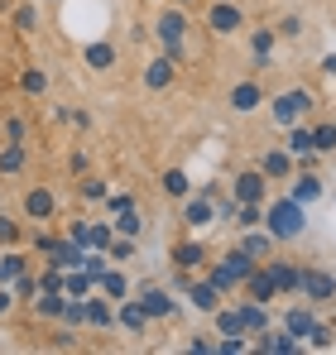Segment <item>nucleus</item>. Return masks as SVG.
Instances as JSON below:
<instances>
[{
  "mask_svg": "<svg viewBox=\"0 0 336 355\" xmlns=\"http://www.w3.org/2000/svg\"><path fill=\"white\" fill-rule=\"evenodd\" d=\"M192 34H197V19H192V10H178V5H159L154 10V19H149V39H154V49H164L168 58H178L187 67L192 58Z\"/></svg>",
  "mask_w": 336,
  "mask_h": 355,
  "instance_id": "f257e3e1",
  "label": "nucleus"
},
{
  "mask_svg": "<svg viewBox=\"0 0 336 355\" xmlns=\"http://www.w3.org/2000/svg\"><path fill=\"white\" fill-rule=\"evenodd\" d=\"M192 19H197V34H207L212 44H230L250 29V5L245 0H202L192 10Z\"/></svg>",
  "mask_w": 336,
  "mask_h": 355,
  "instance_id": "f03ea898",
  "label": "nucleus"
},
{
  "mask_svg": "<svg viewBox=\"0 0 336 355\" xmlns=\"http://www.w3.org/2000/svg\"><path fill=\"white\" fill-rule=\"evenodd\" d=\"M322 111V96H317V87H308V82H288L279 92H269V101H264V116L274 130H288V125H298V120H312Z\"/></svg>",
  "mask_w": 336,
  "mask_h": 355,
  "instance_id": "7ed1b4c3",
  "label": "nucleus"
},
{
  "mask_svg": "<svg viewBox=\"0 0 336 355\" xmlns=\"http://www.w3.org/2000/svg\"><path fill=\"white\" fill-rule=\"evenodd\" d=\"M15 197H19V216L29 226H58L62 216V192L44 178H19L15 182Z\"/></svg>",
  "mask_w": 336,
  "mask_h": 355,
  "instance_id": "20e7f679",
  "label": "nucleus"
},
{
  "mask_svg": "<svg viewBox=\"0 0 336 355\" xmlns=\"http://www.w3.org/2000/svg\"><path fill=\"white\" fill-rule=\"evenodd\" d=\"M260 226L279 240V245H293V240L308 236V207L293 202L288 192H274V197L264 202V221H260Z\"/></svg>",
  "mask_w": 336,
  "mask_h": 355,
  "instance_id": "39448f33",
  "label": "nucleus"
},
{
  "mask_svg": "<svg viewBox=\"0 0 336 355\" xmlns=\"http://www.w3.org/2000/svg\"><path fill=\"white\" fill-rule=\"evenodd\" d=\"M264 101H269V87H264V77H260V72H245V77H235V82H230V87L221 92L226 116H235V120L260 116V111H264Z\"/></svg>",
  "mask_w": 336,
  "mask_h": 355,
  "instance_id": "423d86ee",
  "label": "nucleus"
},
{
  "mask_svg": "<svg viewBox=\"0 0 336 355\" xmlns=\"http://www.w3.org/2000/svg\"><path fill=\"white\" fill-rule=\"evenodd\" d=\"M226 197H230V202H260V207H264V202L274 197V182L260 173L255 159H250V164H240L235 173L226 178Z\"/></svg>",
  "mask_w": 336,
  "mask_h": 355,
  "instance_id": "0eeeda50",
  "label": "nucleus"
},
{
  "mask_svg": "<svg viewBox=\"0 0 336 355\" xmlns=\"http://www.w3.org/2000/svg\"><path fill=\"white\" fill-rule=\"evenodd\" d=\"M178 77H183V62L168 58L164 49H154L149 58L140 62V87H144L149 96H164V92H173V87H178Z\"/></svg>",
  "mask_w": 336,
  "mask_h": 355,
  "instance_id": "6e6552de",
  "label": "nucleus"
},
{
  "mask_svg": "<svg viewBox=\"0 0 336 355\" xmlns=\"http://www.w3.org/2000/svg\"><path fill=\"white\" fill-rule=\"evenodd\" d=\"M240 44H245V58H250V67H255V72H269V67H274V58H279V49H283L269 19H264V24H250V29L240 34Z\"/></svg>",
  "mask_w": 336,
  "mask_h": 355,
  "instance_id": "1a4fd4ad",
  "label": "nucleus"
},
{
  "mask_svg": "<svg viewBox=\"0 0 336 355\" xmlns=\"http://www.w3.org/2000/svg\"><path fill=\"white\" fill-rule=\"evenodd\" d=\"M303 302H312V307H336V274L327 264H303V288H298Z\"/></svg>",
  "mask_w": 336,
  "mask_h": 355,
  "instance_id": "9d476101",
  "label": "nucleus"
},
{
  "mask_svg": "<svg viewBox=\"0 0 336 355\" xmlns=\"http://www.w3.org/2000/svg\"><path fill=\"white\" fill-rule=\"evenodd\" d=\"M173 207H178V226H183V231H207V226H217V197L187 192V197L173 202Z\"/></svg>",
  "mask_w": 336,
  "mask_h": 355,
  "instance_id": "9b49d317",
  "label": "nucleus"
},
{
  "mask_svg": "<svg viewBox=\"0 0 336 355\" xmlns=\"http://www.w3.org/2000/svg\"><path fill=\"white\" fill-rule=\"evenodd\" d=\"M135 297L144 302V312L154 317V327H164V322H178V317H183V307H178L173 288H159V284H149V279L135 288Z\"/></svg>",
  "mask_w": 336,
  "mask_h": 355,
  "instance_id": "f8f14e48",
  "label": "nucleus"
},
{
  "mask_svg": "<svg viewBox=\"0 0 336 355\" xmlns=\"http://www.w3.org/2000/svg\"><path fill=\"white\" fill-rule=\"evenodd\" d=\"M115 331H120V336H135V341H144V336L154 331V317L144 312V302L135 293L115 302Z\"/></svg>",
  "mask_w": 336,
  "mask_h": 355,
  "instance_id": "ddd939ff",
  "label": "nucleus"
},
{
  "mask_svg": "<svg viewBox=\"0 0 336 355\" xmlns=\"http://www.w3.org/2000/svg\"><path fill=\"white\" fill-rule=\"evenodd\" d=\"M255 168L269 178L274 187H283L288 178L298 173V164H293V154H288L283 144H264V149H255Z\"/></svg>",
  "mask_w": 336,
  "mask_h": 355,
  "instance_id": "4468645a",
  "label": "nucleus"
},
{
  "mask_svg": "<svg viewBox=\"0 0 336 355\" xmlns=\"http://www.w3.org/2000/svg\"><path fill=\"white\" fill-rule=\"evenodd\" d=\"M212 264V250H207V240H173V250H168V269H187V274H202Z\"/></svg>",
  "mask_w": 336,
  "mask_h": 355,
  "instance_id": "2eb2a0df",
  "label": "nucleus"
},
{
  "mask_svg": "<svg viewBox=\"0 0 336 355\" xmlns=\"http://www.w3.org/2000/svg\"><path fill=\"white\" fill-rule=\"evenodd\" d=\"M264 269H269V279H274L279 297H298V288H303V264H293L283 250H274V254L264 259Z\"/></svg>",
  "mask_w": 336,
  "mask_h": 355,
  "instance_id": "dca6fc26",
  "label": "nucleus"
},
{
  "mask_svg": "<svg viewBox=\"0 0 336 355\" xmlns=\"http://www.w3.org/2000/svg\"><path fill=\"white\" fill-rule=\"evenodd\" d=\"M5 29H10L15 39H34V34L44 29V10H39L34 0H15V5L5 10Z\"/></svg>",
  "mask_w": 336,
  "mask_h": 355,
  "instance_id": "f3484780",
  "label": "nucleus"
},
{
  "mask_svg": "<svg viewBox=\"0 0 336 355\" xmlns=\"http://www.w3.org/2000/svg\"><path fill=\"white\" fill-rule=\"evenodd\" d=\"M269 24H274V34H279V44H293V49L312 39V24H308V15H303L298 5H283V10L274 15V19H269Z\"/></svg>",
  "mask_w": 336,
  "mask_h": 355,
  "instance_id": "a211bd4d",
  "label": "nucleus"
},
{
  "mask_svg": "<svg viewBox=\"0 0 336 355\" xmlns=\"http://www.w3.org/2000/svg\"><path fill=\"white\" fill-rule=\"evenodd\" d=\"M49 87H53V77H49V67H44V62H24V67L15 72V92H19L24 101H44V96H49Z\"/></svg>",
  "mask_w": 336,
  "mask_h": 355,
  "instance_id": "6ab92c4d",
  "label": "nucleus"
},
{
  "mask_svg": "<svg viewBox=\"0 0 336 355\" xmlns=\"http://www.w3.org/2000/svg\"><path fill=\"white\" fill-rule=\"evenodd\" d=\"M34 168V149L29 144H0V182H19Z\"/></svg>",
  "mask_w": 336,
  "mask_h": 355,
  "instance_id": "aec40b11",
  "label": "nucleus"
},
{
  "mask_svg": "<svg viewBox=\"0 0 336 355\" xmlns=\"http://www.w3.org/2000/svg\"><path fill=\"white\" fill-rule=\"evenodd\" d=\"M115 62H120L115 39H92V44H82V67H87V72L106 77V72H115Z\"/></svg>",
  "mask_w": 336,
  "mask_h": 355,
  "instance_id": "412c9836",
  "label": "nucleus"
},
{
  "mask_svg": "<svg viewBox=\"0 0 336 355\" xmlns=\"http://www.w3.org/2000/svg\"><path fill=\"white\" fill-rule=\"evenodd\" d=\"M183 297H187V302H192L197 312H207V317H212V312L221 307V293H217V284H212L207 274H192V279L183 284Z\"/></svg>",
  "mask_w": 336,
  "mask_h": 355,
  "instance_id": "4be33fe9",
  "label": "nucleus"
},
{
  "mask_svg": "<svg viewBox=\"0 0 336 355\" xmlns=\"http://www.w3.org/2000/svg\"><path fill=\"white\" fill-rule=\"evenodd\" d=\"M240 288H245V297H255V302H264V307H274L279 302V288H274V279H269V269H264V259L240 279Z\"/></svg>",
  "mask_w": 336,
  "mask_h": 355,
  "instance_id": "5701e85b",
  "label": "nucleus"
},
{
  "mask_svg": "<svg viewBox=\"0 0 336 355\" xmlns=\"http://www.w3.org/2000/svg\"><path fill=\"white\" fill-rule=\"evenodd\" d=\"M87 331H92V336H111L115 331V302L111 297L87 293Z\"/></svg>",
  "mask_w": 336,
  "mask_h": 355,
  "instance_id": "b1692460",
  "label": "nucleus"
},
{
  "mask_svg": "<svg viewBox=\"0 0 336 355\" xmlns=\"http://www.w3.org/2000/svg\"><path fill=\"white\" fill-rule=\"evenodd\" d=\"M274 322H279V327H283V331H288V336H293V341H303V336H308V327L317 322V307L298 297L293 307H283V317H274Z\"/></svg>",
  "mask_w": 336,
  "mask_h": 355,
  "instance_id": "393cba45",
  "label": "nucleus"
},
{
  "mask_svg": "<svg viewBox=\"0 0 336 355\" xmlns=\"http://www.w3.org/2000/svg\"><path fill=\"white\" fill-rule=\"evenodd\" d=\"M230 307L240 312V327H245V336H255V331H264V327H274V312H269L264 302H255V297H235Z\"/></svg>",
  "mask_w": 336,
  "mask_h": 355,
  "instance_id": "a878e982",
  "label": "nucleus"
},
{
  "mask_svg": "<svg viewBox=\"0 0 336 355\" xmlns=\"http://www.w3.org/2000/svg\"><path fill=\"white\" fill-rule=\"evenodd\" d=\"M235 245H240V250H245L250 259H269L274 250H283V245H279L274 236H269L264 226H250V231H235Z\"/></svg>",
  "mask_w": 336,
  "mask_h": 355,
  "instance_id": "bb28decb",
  "label": "nucleus"
},
{
  "mask_svg": "<svg viewBox=\"0 0 336 355\" xmlns=\"http://www.w3.org/2000/svg\"><path fill=\"white\" fill-rule=\"evenodd\" d=\"M106 192H111V182L96 173V168H92V173H82V178H72V197H77L82 207H101V202H106Z\"/></svg>",
  "mask_w": 336,
  "mask_h": 355,
  "instance_id": "cd10ccee",
  "label": "nucleus"
},
{
  "mask_svg": "<svg viewBox=\"0 0 336 355\" xmlns=\"http://www.w3.org/2000/svg\"><path fill=\"white\" fill-rule=\"evenodd\" d=\"M62 307H67V297H62V293H34L29 302H24V312H29L34 322H44V327L62 322Z\"/></svg>",
  "mask_w": 336,
  "mask_h": 355,
  "instance_id": "c85d7f7f",
  "label": "nucleus"
},
{
  "mask_svg": "<svg viewBox=\"0 0 336 355\" xmlns=\"http://www.w3.org/2000/svg\"><path fill=\"white\" fill-rule=\"evenodd\" d=\"M159 192H164L168 202H183V197L192 192V173H187L183 164H168L164 173H159Z\"/></svg>",
  "mask_w": 336,
  "mask_h": 355,
  "instance_id": "c756f323",
  "label": "nucleus"
},
{
  "mask_svg": "<svg viewBox=\"0 0 336 355\" xmlns=\"http://www.w3.org/2000/svg\"><path fill=\"white\" fill-rule=\"evenodd\" d=\"M96 293L111 297V302H120V297L135 293V279H130L125 269H111V264H106V269H101V279H96Z\"/></svg>",
  "mask_w": 336,
  "mask_h": 355,
  "instance_id": "7c9ffc66",
  "label": "nucleus"
},
{
  "mask_svg": "<svg viewBox=\"0 0 336 355\" xmlns=\"http://www.w3.org/2000/svg\"><path fill=\"white\" fill-rule=\"evenodd\" d=\"M212 259H217V264H221L226 274H230V279H235V284H240V279H245V274H250V269H255V264H260V259H250V254H245V250H240V245H235V240H230V245H226L221 254H212Z\"/></svg>",
  "mask_w": 336,
  "mask_h": 355,
  "instance_id": "2f4dec72",
  "label": "nucleus"
},
{
  "mask_svg": "<svg viewBox=\"0 0 336 355\" xmlns=\"http://www.w3.org/2000/svg\"><path fill=\"white\" fill-rule=\"evenodd\" d=\"M111 226H115V236H135V240H144V231H149V221H144L140 202H135V207H125V211H115Z\"/></svg>",
  "mask_w": 336,
  "mask_h": 355,
  "instance_id": "473e14b6",
  "label": "nucleus"
},
{
  "mask_svg": "<svg viewBox=\"0 0 336 355\" xmlns=\"http://www.w3.org/2000/svg\"><path fill=\"white\" fill-rule=\"evenodd\" d=\"M288 182H293V187H288V197H293V202H303V207H312V202L322 197V178H317V173H303V168H298Z\"/></svg>",
  "mask_w": 336,
  "mask_h": 355,
  "instance_id": "72a5a7b5",
  "label": "nucleus"
},
{
  "mask_svg": "<svg viewBox=\"0 0 336 355\" xmlns=\"http://www.w3.org/2000/svg\"><path fill=\"white\" fill-rule=\"evenodd\" d=\"M39 346H44V351H82V346H87V341H82V331H72V327H62V322H53V327H49V341H39Z\"/></svg>",
  "mask_w": 336,
  "mask_h": 355,
  "instance_id": "f704fd0d",
  "label": "nucleus"
},
{
  "mask_svg": "<svg viewBox=\"0 0 336 355\" xmlns=\"http://www.w3.org/2000/svg\"><path fill=\"white\" fill-rule=\"evenodd\" d=\"M283 149H288L293 159H303V154H312V125H308V120H298V125H288V130H283Z\"/></svg>",
  "mask_w": 336,
  "mask_h": 355,
  "instance_id": "c9c22d12",
  "label": "nucleus"
},
{
  "mask_svg": "<svg viewBox=\"0 0 336 355\" xmlns=\"http://www.w3.org/2000/svg\"><path fill=\"white\" fill-rule=\"evenodd\" d=\"M308 125H312V154L332 159V154H336V125H332V120H322V116H312Z\"/></svg>",
  "mask_w": 336,
  "mask_h": 355,
  "instance_id": "e433bc0d",
  "label": "nucleus"
},
{
  "mask_svg": "<svg viewBox=\"0 0 336 355\" xmlns=\"http://www.w3.org/2000/svg\"><path fill=\"white\" fill-rule=\"evenodd\" d=\"M24 231H29V221L19 211H0V250L5 245H24Z\"/></svg>",
  "mask_w": 336,
  "mask_h": 355,
  "instance_id": "4c0bfd02",
  "label": "nucleus"
},
{
  "mask_svg": "<svg viewBox=\"0 0 336 355\" xmlns=\"http://www.w3.org/2000/svg\"><path fill=\"white\" fill-rule=\"evenodd\" d=\"M303 346H308V351H332V346H336V327H332V322H322V317H317V322L308 327V336H303Z\"/></svg>",
  "mask_w": 336,
  "mask_h": 355,
  "instance_id": "58836bf2",
  "label": "nucleus"
},
{
  "mask_svg": "<svg viewBox=\"0 0 336 355\" xmlns=\"http://www.w3.org/2000/svg\"><path fill=\"white\" fill-rule=\"evenodd\" d=\"M5 144H29V116L24 111H5Z\"/></svg>",
  "mask_w": 336,
  "mask_h": 355,
  "instance_id": "ea45409f",
  "label": "nucleus"
},
{
  "mask_svg": "<svg viewBox=\"0 0 336 355\" xmlns=\"http://www.w3.org/2000/svg\"><path fill=\"white\" fill-rule=\"evenodd\" d=\"M135 254H140V240L135 236H115L111 245H106V259H115V264H130Z\"/></svg>",
  "mask_w": 336,
  "mask_h": 355,
  "instance_id": "a19ab883",
  "label": "nucleus"
},
{
  "mask_svg": "<svg viewBox=\"0 0 336 355\" xmlns=\"http://www.w3.org/2000/svg\"><path fill=\"white\" fill-rule=\"evenodd\" d=\"M62 168H67V178H82V173H92V149L72 144V149H67V159H62Z\"/></svg>",
  "mask_w": 336,
  "mask_h": 355,
  "instance_id": "79ce46f5",
  "label": "nucleus"
},
{
  "mask_svg": "<svg viewBox=\"0 0 336 355\" xmlns=\"http://www.w3.org/2000/svg\"><path fill=\"white\" fill-rule=\"evenodd\" d=\"M62 327L87 331V297H67V307H62Z\"/></svg>",
  "mask_w": 336,
  "mask_h": 355,
  "instance_id": "37998d69",
  "label": "nucleus"
},
{
  "mask_svg": "<svg viewBox=\"0 0 336 355\" xmlns=\"http://www.w3.org/2000/svg\"><path fill=\"white\" fill-rule=\"evenodd\" d=\"M10 293H15V302H19V307H24L29 297L39 293V279H34V269H24L19 279H10Z\"/></svg>",
  "mask_w": 336,
  "mask_h": 355,
  "instance_id": "c03bdc74",
  "label": "nucleus"
},
{
  "mask_svg": "<svg viewBox=\"0 0 336 355\" xmlns=\"http://www.w3.org/2000/svg\"><path fill=\"white\" fill-rule=\"evenodd\" d=\"M111 240H115V226H111V221H92V226H87V245H92V250H106Z\"/></svg>",
  "mask_w": 336,
  "mask_h": 355,
  "instance_id": "a18cd8bd",
  "label": "nucleus"
},
{
  "mask_svg": "<svg viewBox=\"0 0 336 355\" xmlns=\"http://www.w3.org/2000/svg\"><path fill=\"white\" fill-rule=\"evenodd\" d=\"M125 207H135V192H106L101 216H115V211H125Z\"/></svg>",
  "mask_w": 336,
  "mask_h": 355,
  "instance_id": "49530a36",
  "label": "nucleus"
},
{
  "mask_svg": "<svg viewBox=\"0 0 336 355\" xmlns=\"http://www.w3.org/2000/svg\"><path fill=\"white\" fill-rule=\"evenodd\" d=\"M183 351H192V355H217V341H207L202 331H192V336L183 341Z\"/></svg>",
  "mask_w": 336,
  "mask_h": 355,
  "instance_id": "de8ad7c7",
  "label": "nucleus"
},
{
  "mask_svg": "<svg viewBox=\"0 0 336 355\" xmlns=\"http://www.w3.org/2000/svg\"><path fill=\"white\" fill-rule=\"evenodd\" d=\"M67 240H72V245H87V221H72V226H67Z\"/></svg>",
  "mask_w": 336,
  "mask_h": 355,
  "instance_id": "09e8293b",
  "label": "nucleus"
},
{
  "mask_svg": "<svg viewBox=\"0 0 336 355\" xmlns=\"http://www.w3.org/2000/svg\"><path fill=\"white\" fill-rule=\"evenodd\" d=\"M67 125H77V130H92V111H77V106H72V120H67Z\"/></svg>",
  "mask_w": 336,
  "mask_h": 355,
  "instance_id": "8fccbe9b",
  "label": "nucleus"
},
{
  "mask_svg": "<svg viewBox=\"0 0 336 355\" xmlns=\"http://www.w3.org/2000/svg\"><path fill=\"white\" fill-rule=\"evenodd\" d=\"M317 72H322V77H336V53H322V62H317Z\"/></svg>",
  "mask_w": 336,
  "mask_h": 355,
  "instance_id": "3c124183",
  "label": "nucleus"
},
{
  "mask_svg": "<svg viewBox=\"0 0 336 355\" xmlns=\"http://www.w3.org/2000/svg\"><path fill=\"white\" fill-rule=\"evenodd\" d=\"M168 5H178V10H197L202 0H168Z\"/></svg>",
  "mask_w": 336,
  "mask_h": 355,
  "instance_id": "603ef678",
  "label": "nucleus"
},
{
  "mask_svg": "<svg viewBox=\"0 0 336 355\" xmlns=\"http://www.w3.org/2000/svg\"><path fill=\"white\" fill-rule=\"evenodd\" d=\"M0 211H5V182H0Z\"/></svg>",
  "mask_w": 336,
  "mask_h": 355,
  "instance_id": "864d4df0",
  "label": "nucleus"
},
{
  "mask_svg": "<svg viewBox=\"0 0 336 355\" xmlns=\"http://www.w3.org/2000/svg\"><path fill=\"white\" fill-rule=\"evenodd\" d=\"M140 5H164V0H140Z\"/></svg>",
  "mask_w": 336,
  "mask_h": 355,
  "instance_id": "5fc2aeb1",
  "label": "nucleus"
},
{
  "mask_svg": "<svg viewBox=\"0 0 336 355\" xmlns=\"http://www.w3.org/2000/svg\"><path fill=\"white\" fill-rule=\"evenodd\" d=\"M39 5H62V0H39Z\"/></svg>",
  "mask_w": 336,
  "mask_h": 355,
  "instance_id": "6e6d98bb",
  "label": "nucleus"
},
{
  "mask_svg": "<svg viewBox=\"0 0 336 355\" xmlns=\"http://www.w3.org/2000/svg\"><path fill=\"white\" fill-rule=\"evenodd\" d=\"M0 144H5V125H0Z\"/></svg>",
  "mask_w": 336,
  "mask_h": 355,
  "instance_id": "4d7b16f0",
  "label": "nucleus"
},
{
  "mask_svg": "<svg viewBox=\"0 0 336 355\" xmlns=\"http://www.w3.org/2000/svg\"><path fill=\"white\" fill-rule=\"evenodd\" d=\"M332 125H336V116H332Z\"/></svg>",
  "mask_w": 336,
  "mask_h": 355,
  "instance_id": "13d9d810",
  "label": "nucleus"
}]
</instances>
